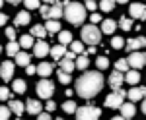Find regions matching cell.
<instances>
[{"label": "cell", "instance_id": "obj_1", "mask_svg": "<svg viewBox=\"0 0 146 120\" xmlns=\"http://www.w3.org/2000/svg\"><path fill=\"white\" fill-rule=\"evenodd\" d=\"M103 87V76L100 72H84L82 76L76 79V93L82 99H92L96 97Z\"/></svg>", "mask_w": 146, "mask_h": 120}, {"label": "cell", "instance_id": "obj_2", "mask_svg": "<svg viewBox=\"0 0 146 120\" xmlns=\"http://www.w3.org/2000/svg\"><path fill=\"white\" fill-rule=\"evenodd\" d=\"M64 18L68 20V23L72 25H80L86 18V8L78 4V2H64Z\"/></svg>", "mask_w": 146, "mask_h": 120}, {"label": "cell", "instance_id": "obj_3", "mask_svg": "<svg viewBox=\"0 0 146 120\" xmlns=\"http://www.w3.org/2000/svg\"><path fill=\"white\" fill-rule=\"evenodd\" d=\"M82 39H84V43H88V45H98L101 41L100 27H96L94 23L84 25V27H82Z\"/></svg>", "mask_w": 146, "mask_h": 120}, {"label": "cell", "instance_id": "obj_4", "mask_svg": "<svg viewBox=\"0 0 146 120\" xmlns=\"http://www.w3.org/2000/svg\"><path fill=\"white\" fill-rule=\"evenodd\" d=\"M74 114H76V120H100L101 110L98 107H80Z\"/></svg>", "mask_w": 146, "mask_h": 120}, {"label": "cell", "instance_id": "obj_5", "mask_svg": "<svg viewBox=\"0 0 146 120\" xmlns=\"http://www.w3.org/2000/svg\"><path fill=\"white\" fill-rule=\"evenodd\" d=\"M35 91H37V97L51 99V97H53V93H55V85H53V81H49L47 77H43V79L35 85Z\"/></svg>", "mask_w": 146, "mask_h": 120}, {"label": "cell", "instance_id": "obj_6", "mask_svg": "<svg viewBox=\"0 0 146 120\" xmlns=\"http://www.w3.org/2000/svg\"><path fill=\"white\" fill-rule=\"evenodd\" d=\"M127 62H129L131 68L138 70V68L146 66V52H131V56L127 58Z\"/></svg>", "mask_w": 146, "mask_h": 120}, {"label": "cell", "instance_id": "obj_7", "mask_svg": "<svg viewBox=\"0 0 146 120\" xmlns=\"http://www.w3.org/2000/svg\"><path fill=\"white\" fill-rule=\"evenodd\" d=\"M129 14H131V20H140V22H144L146 20V6L144 4H131Z\"/></svg>", "mask_w": 146, "mask_h": 120}, {"label": "cell", "instance_id": "obj_8", "mask_svg": "<svg viewBox=\"0 0 146 120\" xmlns=\"http://www.w3.org/2000/svg\"><path fill=\"white\" fill-rule=\"evenodd\" d=\"M123 95L121 93H111V95H107V99H105V107L107 109H121V105H123Z\"/></svg>", "mask_w": 146, "mask_h": 120}, {"label": "cell", "instance_id": "obj_9", "mask_svg": "<svg viewBox=\"0 0 146 120\" xmlns=\"http://www.w3.org/2000/svg\"><path fill=\"white\" fill-rule=\"evenodd\" d=\"M146 45V37H138V39H129L127 45H125V49L129 50V52H136L138 49H142Z\"/></svg>", "mask_w": 146, "mask_h": 120}, {"label": "cell", "instance_id": "obj_10", "mask_svg": "<svg viewBox=\"0 0 146 120\" xmlns=\"http://www.w3.org/2000/svg\"><path fill=\"white\" fill-rule=\"evenodd\" d=\"M12 76H14V62L6 60L4 64L0 66V77H2L4 81H10Z\"/></svg>", "mask_w": 146, "mask_h": 120}, {"label": "cell", "instance_id": "obj_11", "mask_svg": "<svg viewBox=\"0 0 146 120\" xmlns=\"http://www.w3.org/2000/svg\"><path fill=\"white\" fill-rule=\"evenodd\" d=\"M33 52H35V56H39V58L47 56L49 52H51V49H49V43H45L43 39H39V41L33 45Z\"/></svg>", "mask_w": 146, "mask_h": 120}, {"label": "cell", "instance_id": "obj_12", "mask_svg": "<svg viewBox=\"0 0 146 120\" xmlns=\"http://www.w3.org/2000/svg\"><path fill=\"white\" fill-rule=\"evenodd\" d=\"M64 16V2H58L56 0L55 4L51 6V14H49V20H58Z\"/></svg>", "mask_w": 146, "mask_h": 120}, {"label": "cell", "instance_id": "obj_13", "mask_svg": "<svg viewBox=\"0 0 146 120\" xmlns=\"http://www.w3.org/2000/svg\"><path fill=\"white\" fill-rule=\"evenodd\" d=\"M123 81H125V74L123 72H113L111 76H109V85H111L113 89H119L121 85H123Z\"/></svg>", "mask_w": 146, "mask_h": 120}, {"label": "cell", "instance_id": "obj_14", "mask_svg": "<svg viewBox=\"0 0 146 120\" xmlns=\"http://www.w3.org/2000/svg\"><path fill=\"white\" fill-rule=\"evenodd\" d=\"M119 110H121V116H123V118H127V120H131L133 116H135V112H136L135 105H133V101H131V103H123Z\"/></svg>", "mask_w": 146, "mask_h": 120}, {"label": "cell", "instance_id": "obj_15", "mask_svg": "<svg viewBox=\"0 0 146 120\" xmlns=\"http://www.w3.org/2000/svg\"><path fill=\"white\" fill-rule=\"evenodd\" d=\"M41 109H43V105L39 103V101H35V99H29L27 103H25V110L29 112V114H41Z\"/></svg>", "mask_w": 146, "mask_h": 120}, {"label": "cell", "instance_id": "obj_16", "mask_svg": "<svg viewBox=\"0 0 146 120\" xmlns=\"http://www.w3.org/2000/svg\"><path fill=\"white\" fill-rule=\"evenodd\" d=\"M66 54V47L64 45H55L53 49H51V56H53V60H62V56Z\"/></svg>", "mask_w": 146, "mask_h": 120}, {"label": "cell", "instance_id": "obj_17", "mask_svg": "<svg viewBox=\"0 0 146 120\" xmlns=\"http://www.w3.org/2000/svg\"><path fill=\"white\" fill-rule=\"evenodd\" d=\"M131 101H140L146 95V87H131V91L127 93Z\"/></svg>", "mask_w": 146, "mask_h": 120}, {"label": "cell", "instance_id": "obj_18", "mask_svg": "<svg viewBox=\"0 0 146 120\" xmlns=\"http://www.w3.org/2000/svg\"><path fill=\"white\" fill-rule=\"evenodd\" d=\"M51 74H53V64H49V62H41V64L37 66V76L49 77Z\"/></svg>", "mask_w": 146, "mask_h": 120}, {"label": "cell", "instance_id": "obj_19", "mask_svg": "<svg viewBox=\"0 0 146 120\" xmlns=\"http://www.w3.org/2000/svg\"><path fill=\"white\" fill-rule=\"evenodd\" d=\"M117 29V23L113 22V20H105V22L101 23V33H105V35H113Z\"/></svg>", "mask_w": 146, "mask_h": 120}, {"label": "cell", "instance_id": "obj_20", "mask_svg": "<svg viewBox=\"0 0 146 120\" xmlns=\"http://www.w3.org/2000/svg\"><path fill=\"white\" fill-rule=\"evenodd\" d=\"M125 81H129L131 85H136V83L140 81V74H138L136 70H129V72L125 74Z\"/></svg>", "mask_w": 146, "mask_h": 120}, {"label": "cell", "instance_id": "obj_21", "mask_svg": "<svg viewBox=\"0 0 146 120\" xmlns=\"http://www.w3.org/2000/svg\"><path fill=\"white\" fill-rule=\"evenodd\" d=\"M8 107H10V110L14 112V114H18V116H22V112L25 110V105H22L20 101H14V99L8 103Z\"/></svg>", "mask_w": 146, "mask_h": 120}, {"label": "cell", "instance_id": "obj_22", "mask_svg": "<svg viewBox=\"0 0 146 120\" xmlns=\"http://www.w3.org/2000/svg\"><path fill=\"white\" fill-rule=\"evenodd\" d=\"M29 20H31V16H29L27 12H18L14 22H16V25H27V23H29Z\"/></svg>", "mask_w": 146, "mask_h": 120}, {"label": "cell", "instance_id": "obj_23", "mask_svg": "<svg viewBox=\"0 0 146 120\" xmlns=\"http://www.w3.org/2000/svg\"><path fill=\"white\" fill-rule=\"evenodd\" d=\"M25 89H27V85H25V81L23 79H14V83H12V91L14 93H25Z\"/></svg>", "mask_w": 146, "mask_h": 120}, {"label": "cell", "instance_id": "obj_24", "mask_svg": "<svg viewBox=\"0 0 146 120\" xmlns=\"http://www.w3.org/2000/svg\"><path fill=\"white\" fill-rule=\"evenodd\" d=\"M74 68H76V62H74V60H68V58H62V60H60V70H62V72L70 74Z\"/></svg>", "mask_w": 146, "mask_h": 120}, {"label": "cell", "instance_id": "obj_25", "mask_svg": "<svg viewBox=\"0 0 146 120\" xmlns=\"http://www.w3.org/2000/svg\"><path fill=\"white\" fill-rule=\"evenodd\" d=\"M14 58H16V64L18 66H23V68L29 66V54H27V52H18Z\"/></svg>", "mask_w": 146, "mask_h": 120}, {"label": "cell", "instance_id": "obj_26", "mask_svg": "<svg viewBox=\"0 0 146 120\" xmlns=\"http://www.w3.org/2000/svg\"><path fill=\"white\" fill-rule=\"evenodd\" d=\"M47 33H58V29H60V23H58V20H47V25H45Z\"/></svg>", "mask_w": 146, "mask_h": 120}, {"label": "cell", "instance_id": "obj_27", "mask_svg": "<svg viewBox=\"0 0 146 120\" xmlns=\"http://www.w3.org/2000/svg\"><path fill=\"white\" fill-rule=\"evenodd\" d=\"M18 52H20V43L10 41V43L6 45V54H8V56H16Z\"/></svg>", "mask_w": 146, "mask_h": 120}, {"label": "cell", "instance_id": "obj_28", "mask_svg": "<svg viewBox=\"0 0 146 120\" xmlns=\"http://www.w3.org/2000/svg\"><path fill=\"white\" fill-rule=\"evenodd\" d=\"M58 43L64 45V47H66L68 43H72V33L70 31H60L58 33Z\"/></svg>", "mask_w": 146, "mask_h": 120}, {"label": "cell", "instance_id": "obj_29", "mask_svg": "<svg viewBox=\"0 0 146 120\" xmlns=\"http://www.w3.org/2000/svg\"><path fill=\"white\" fill-rule=\"evenodd\" d=\"M31 35L37 37V39H43V37L47 35V29L43 27V25H33V27H31Z\"/></svg>", "mask_w": 146, "mask_h": 120}, {"label": "cell", "instance_id": "obj_30", "mask_svg": "<svg viewBox=\"0 0 146 120\" xmlns=\"http://www.w3.org/2000/svg\"><path fill=\"white\" fill-rule=\"evenodd\" d=\"M33 35H23L22 39H20V47L22 49H29V47H33Z\"/></svg>", "mask_w": 146, "mask_h": 120}, {"label": "cell", "instance_id": "obj_31", "mask_svg": "<svg viewBox=\"0 0 146 120\" xmlns=\"http://www.w3.org/2000/svg\"><path fill=\"white\" fill-rule=\"evenodd\" d=\"M90 64V60H88V54H82L80 58H76V68L78 70H86Z\"/></svg>", "mask_w": 146, "mask_h": 120}, {"label": "cell", "instance_id": "obj_32", "mask_svg": "<svg viewBox=\"0 0 146 120\" xmlns=\"http://www.w3.org/2000/svg\"><path fill=\"white\" fill-rule=\"evenodd\" d=\"M100 8L103 12H111L115 8V0H100Z\"/></svg>", "mask_w": 146, "mask_h": 120}, {"label": "cell", "instance_id": "obj_33", "mask_svg": "<svg viewBox=\"0 0 146 120\" xmlns=\"http://www.w3.org/2000/svg\"><path fill=\"white\" fill-rule=\"evenodd\" d=\"M119 27L123 29V31H131V27H133V20H129V18H121L119 20Z\"/></svg>", "mask_w": 146, "mask_h": 120}, {"label": "cell", "instance_id": "obj_34", "mask_svg": "<svg viewBox=\"0 0 146 120\" xmlns=\"http://www.w3.org/2000/svg\"><path fill=\"white\" fill-rule=\"evenodd\" d=\"M76 109H78V105H76L74 101H66V103L62 105V110H64V112H68V114L76 112Z\"/></svg>", "mask_w": 146, "mask_h": 120}, {"label": "cell", "instance_id": "obj_35", "mask_svg": "<svg viewBox=\"0 0 146 120\" xmlns=\"http://www.w3.org/2000/svg\"><path fill=\"white\" fill-rule=\"evenodd\" d=\"M70 47H72V52H76V54H84V43H82V41H72Z\"/></svg>", "mask_w": 146, "mask_h": 120}, {"label": "cell", "instance_id": "obj_36", "mask_svg": "<svg viewBox=\"0 0 146 120\" xmlns=\"http://www.w3.org/2000/svg\"><path fill=\"white\" fill-rule=\"evenodd\" d=\"M115 70H117V72H127V70H129V62H127V58L117 60V62H115Z\"/></svg>", "mask_w": 146, "mask_h": 120}, {"label": "cell", "instance_id": "obj_37", "mask_svg": "<svg viewBox=\"0 0 146 120\" xmlns=\"http://www.w3.org/2000/svg\"><path fill=\"white\" fill-rule=\"evenodd\" d=\"M12 97V91L6 85H0V101H6V99Z\"/></svg>", "mask_w": 146, "mask_h": 120}, {"label": "cell", "instance_id": "obj_38", "mask_svg": "<svg viewBox=\"0 0 146 120\" xmlns=\"http://www.w3.org/2000/svg\"><path fill=\"white\" fill-rule=\"evenodd\" d=\"M96 64H98L100 70H105V68L109 66V58H107V56H100V58L96 60Z\"/></svg>", "mask_w": 146, "mask_h": 120}, {"label": "cell", "instance_id": "obj_39", "mask_svg": "<svg viewBox=\"0 0 146 120\" xmlns=\"http://www.w3.org/2000/svg\"><path fill=\"white\" fill-rule=\"evenodd\" d=\"M111 47L115 49V50H119V49H123V47H125V41L121 39V37H113V39H111Z\"/></svg>", "mask_w": 146, "mask_h": 120}, {"label": "cell", "instance_id": "obj_40", "mask_svg": "<svg viewBox=\"0 0 146 120\" xmlns=\"http://www.w3.org/2000/svg\"><path fill=\"white\" fill-rule=\"evenodd\" d=\"M23 2H25V8H27V10H37V8H41L39 0H23Z\"/></svg>", "mask_w": 146, "mask_h": 120}, {"label": "cell", "instance_id": "obj_41", "mask_svg": "<svg viewBox=\"0 0 146 120\" xmlns=\"http://www.w3.org/2000/svg\"><path fill=\"white\" fill-rule=\"evenodd\" d=\"M56 76H58V81H60V83H64V85L70 83V74H66V72H62V70H60Z\"/></svg>", "mask_w": 146, "mask_h": 120}, {"label": "cell", "instance_id": "obj_42", "mask_svg": "<svg viewBox=\"0 0 146 120\" xmlns=\"http://www.w3.org/2000/svg\"><path fill=\"white\" fill-rule=\"evenodd\" d=\"M12 114L10 107H0V120H8Z\"/></svg>", "mask_w": 146, "mask_h": 120}, {"label": "cell", "instance_id": "obj_43", "mask_svg": "<svg viewBox=\"0 0 146 120\" xmlns=\"http://www.w3.org/2000/svg\"><path fill=\"white\" fill-rule=\"evenodd\" d=\"M96 8H98V2L96 0H86V10L96 12Z\"/></svg>", "mask_w": 146, "mask_h": 120}, {"label": "cell", "instance_id": "obj_44", "mask_svg": "<svg viewBox=\"0 0 146 120\" xmlns=\"http://www.w3.org/2000/svg\"><path fill=\"white\" fill-rule=\"evenodd\" d=\"M6 37H8L10 41H14V39H16V29H14V27H6Z\"/></svg>", "mask_w": 146, "mask_h": 120}, {"label": "cell", "instance_id": "obj_45", "mask_svg": "<svg viewBox=\"0 0 146 120\" xmlns=\"http://www.w3.org/2000/svg\"><path fill=\"white\" fill-rule=\"evenodd\" d=\"M39 12H41V16H43L45 20H49V14H51V8H49V6H41Z\"/></svg>", "mask_w": 146, "mask_h": 120}, {"label": "cell", "instance_id": "obj_46", "mask_svg": "<svg viewBox=\"0 0 146 120\" xmlns=\"http://www.w3.org/2000/svg\"><path fill=\"white\" fill-rule=\"evenodd\" d=\"M45 109H47V112H53V110L56 109L55 101H51V99H49V101H47V105H45Z\"/></svg>", "mask_w": 146, "mask_h": 120}, {"label": "cell", "instance_id": "obj_47", "mask_svg": "<svg viewBox=\"0 0 146 120\" xmlns=\"http://www.w3.org/2000/svg\"><path fill=\"white\" fill-rule=\"evenodd\" d=\"M25 72H27V74H29V76H33V74H37V66H25Z\"/></svg>", "mask_w": 146, "mask_h": 120}, {"label": "cell", "instance_id": "obj_48", "mask_svg": "<svg viewBox=\"0 0 146 120\" xmlns=\"http://www.w3.org/2000/svg\"><path fill=\"white\" fill-rule=\"evenodd\" d=\"M90 20H92V23H94V25H96V23H100L101 14H92V16H90Z\"/></svg>", "mask_w": 146, "mask_h": 120}, {"label": "cell", "instance_id": "obj_49", "mask_svg": "<svg viewBox=\"0 0 146 120\" xmlns=\"http://www.w3.org/2000/svg\"><path fill=\"white\" fill-rule=\"evenodd\" d=\"M37 120H51V114L49 112H41V114H37Z\"/></svg>", "mask_w": 146, "mask_h": 120}, {"label": "cell", "instance_id": "obj_50", "mask_svg": "<svg viewBox=\"0 0 146 120\" xmlns=\"http://www.w3.org/2000/svg\"><path fill=\"white\" fill-rule=\"evenodd\" d=\"M64 58H68V60H74V58H76V52H72V50L68 52V50H66V54H64Z\"/></svg>", "mask_w": 146, "mask_h": 120}, {"label": "cell", "instance_id": "obj_51", "mask_svg": "<svg viewBox=\"0 0 146 120\" xmlns=\"http://www.w3.org/2000/svg\"><path fill=\"white\" fill-rule=\"evenodd\" d=\"M6 22H8V16L6 14H0V25H6Z\"/></svg>", "mask_w": 146, "mask_h": 120}, {"label": "cell", "instance_id": "obj_52", "mask_svg": "<svg viewBox=\"0 0 146 120\" xmlns=\"http://www.w3.org/2000/svg\"><path fill=\"white\" fill-rule=\"evenodd\" d=\"M96 52V45H90V49H88V54H94Z\"/></svg>", "mask_w": 146, "mask_h": 120}, {"label": "cell", "instance_id": "obj_53", "mask_svg": "<svg viewBox=\"0 0 146 120\" xmlns=\"http://www.w3.org/2000/svg\"><path fill=\"white\" fill-rule=\"evenodd\" d=\"M6 2H10V4H20L22 0H6Z\"/></svg>", "mask_w": 146, "mask_h": 120}, {"label": "cell", "instance_id": "obj_54", "mask_svg": "<svg viewBox=\"0 0 146 120\" xmlns=\"http://www.w3.org/2000/svg\"><path fill=\"white\" fill-rule=\"evenodd\" d=\"M115 2H117V4H127L129 0H115Z\"/></svg>", "mask_w": 146, "mask_h": 120}, {"label": "cell", "instance_id": "obj_55", "mask_svg": "<svg viewBox=\"0 0 146 120\" xmlns=\"http://www.w3.org/2000/svg\"><path fill=\"white\" fill-rule=\"evenodd\" d=\"M142 112H144V114H146V101H144V103H142Z\"/></svg>", "mask_w": 146, "mask_h": 120}, {"label": "cell", "instance_id": "obj_56", "mask_svg": "<svg viewBox=\"0 0 146 120\" xmlns=\"http://www.w3.org/2000/svg\"><path fill=\"white\" fill-rule=\"evenodd\" d=\"M111 120H127V118H123V116H115V118H111Z\"/></svg>", "mask_w": 146, "mask_h": 120}, {"label": "cell", "instance_id": "obj_57", "mask_svg": "<svg viewBox=\"0 0 146 120\" xmlns=\"http://www.w3.org/2000/svg\"><path fill=\"white\" fill-rule=\"evenodd\" d=\"M45 2H47V4H55L56 0H45Z\"/></svg>", "mask_w": 146, "mask_h": 120}, {"label": "cell", "instance_id": "obj_58", "mask_svg": "<svg viewBox=\"0 0 146 120\" xmlns=\"http://www.w3.org/2000/svg\"><path fill=\"white\" fill-rule=\"evenodd\" d=\"M2 4H4V0H0V8H2Z\"/></svg>", "mask_w": 146, "mask_h": 120}, {"label": "cell", "instance_id": "obj_59", "mask_svg": "<svg viewBox=\"0 0 146 120\" xmlns=\"http://www.w3.org/2000/svg\"><path fill=\"white\" fill-rule=\"evenodd\" d=\"M56 120H64V118H56Z\"/></svg>", "mask_w": 146, "mask_h": 120}, {"label": "cell", "instance_id": "obj_60", "mask_svg": "<svg viewBox=\"0 0 146 120\" xmlns=\"http://www.w3.org/2000/svg\"><path fill=\"white\" fill-rule=\"evenodd\" d=\"M0 52H2V47H0Z\"/></svg>", "mask_w": 146, "mask_h": 120}, {"label": "cell", "instance_id": "obj_61", "mask_svg": "<svg viewBox=\"0 0 146 120\" xmlns=\"http://www.w3.org/2000/svg\"><path fill=\"white\" fill-rule=\"evenodd\" d=\"M20 120H22V118H20Z\"/></svg>", "mask_w": 146, "mask_h": 120}]
</instances>
